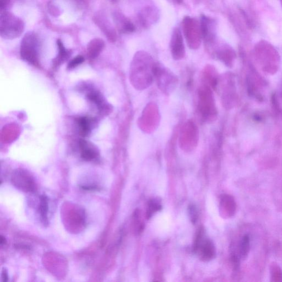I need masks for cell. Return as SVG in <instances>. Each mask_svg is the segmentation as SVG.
Here are the masks:
<instances>
[{"mask_svg":"<svg viewBox=\"0 0 282 282\" xmlns=\"http://www.w3.org/2000/svg\"><path fill=\"white\" fill-rule=\"evenodd\" d=\"M155 65L151 57L145 53H138L134 57L130 71L133 87L141 90L150 87L155 79Z\"/></svg>","mask_w":282,"mask_h":282,"instance_id":"6da1fadb","label":"cell"},{"mask_svg":"<svg viewBox=\"0 0 282 282\" xmlns=\"http://www.w3.org/2000/svg\"><path fill=\"white\" fill-rule=\"evenodd\" d=\"M25 23L20 18L8 11L0 14V36L4 40H12L20 37L25 31Z\"/></svg>","mask_w":282,"mask_h":282,"instance_id":"7a4b0ae2","label":"cell"},{"mask_svg":"<svg viewBox=\"0 0 282 282\" xmlns=\"http://www.w3.org/2000/svg\"><path fill=\"white\" fill-rule=\"evenodd\" d=\"M198 110L202 120L207 123L214 121L217 110L212 90L207 84L201 87L198 91Z\"/></svg>","mask_w":282,"mask_h":282,"instance_id":"3957f363","label":"cell"},{"mask_svg":"<svg viewBox=\"0 0 282 282\" xmlns=\"http://www.w3.org/2000/svg\"><path fill=\"white\" fill-rule=\"evenodd\" d=\"M20 53L21 58L28 63L40 65V40L34 32H28L21 41Z\"/></svg>","mask_w":282,"mask_h":282,"instance_id":"277c9868","label":"cell"},{"mask_svg":"<svg viewBox=\"0 0 282 282\" xmlns=\"http://www.w3.org/2000/svg\"><path fill=\"white\" fill-rule=\"evenodd\" d=\"M255 54L258 60L266 65L265 68L274 70L280 61L278 51L274 46L266 40L258 42L255 46Z\"/></svg>","mask_w":282,"mask_h":282,"instance_id":"5b68a950","label":"cell"},{"mask_svg":"<svg viewBox=\"0 0 282 282\" xmlns=\"http://www.w3.org/2000/svg\"><path fill=\"white\" fill-rule=\"evenodd\" d=\"M154 77L158 87L164 94L169 95L175 89L178 79L175 75L163 66L155 64Z\"/></svg>","mask_w":282,"mask_h":282,"instance_id":"8992f818","label":"cell"},{"mask_svg":"<svg viewBox=\"0 0 282 282\" xmlns=\"http://www.w3.org/2000/svg\"><path fill=\"white\" fill-rule=\"evenodd\" d=\"M194 251L199 255L200 259L204 261H209L216 255V249L213 242L204 238L202 229L198 234L194 245Z\"/></svg>","mask_w":282,"mask_h":282,"instance_id":"52a82bcc","label":"cell"},{"mask_svg":"<svg viewBox=\"0 0 282 282\" xmlns=\"http://www.w3.org/2000/svg\"><path fill=\"white\" fill-rule=\"evenodd\" d=\"M185 35L191 49H197L200 45V35L198 25L194 19L186 17L184 21Z\"/></svg>","mask_w":282,"mask_h":282,"instance_id":"ba28073f","label":"cell"},{"mask_svg":"<svg viewBox=\"0 0 282 282\" xmlns=\"http://www.w3.org/2000/svg\"><path fill=\"white\" fill-rule=\"evenodd\" d=\"M12 181L17 188L25 191L35 190V184L32 176L28 172L22 169L14 171L12 176Z\"/></svg>","mask_w":282,"mask_h":282,"instance_id":"9c48e42d","label":"cell"},{"mask_svg":"<svg viewBox=\"0 0 282 282\" xmlns=\"http://www.w3.org/2000/svg\"><path fill=\"white\" fill-rule=\"evenodd\" d=\"M87 99L97 107L99 113L108 115L112 112L111 105L108 103L103 95L98 90L89 89L86 94Z\"/></svg>","mask_w":282,"mask_h":282,"instance_id":"30bf717a","label":"cell"},{"mask_svg":"<svg viewBox=\"0 0 282 282\" xmlns=\"http://www.w3.org/2000/svg\"><path fill=\"white\" fill-rule=\"evenodd\" d=\"M93 21L110 41L114 42L116 40V31L103 12L95 14L93 17Z\"/></svg>","mask_w":282,"mask_h":282,"instance_id":"8fae6325","label":"cell"},{"mask_svg":"<svg viewBox=\"0 0 282 282\" xmlns=\"http://www.w3.org/2000/svg\"><path fill=\"white\" fill-rule=\"evenodd\" d=\"M171 51L174 59L179 60L184 58L185 49L182 35L178 29L174 31L171 41Z\"/></svg>","mask_w":282,"mask_h":282,"instance_id":"7c38bea8","label":"cell"},{"mask_svg":"<svg viewBox=\"0 0 282 282\" xmlns=\"http://www.w3.org/2000/svg\"><path fill=\"white\" fill-rule=\"evenodd\" d=\"M81 157L85 161H92L99 156V152L96 146L85 140L79 142Z\"/></svg>","mask_w":282,"mask_h":282,"instance_id":"4fadbf2b","label":"cell"},{"mask_svg":"<svg viewBox=\"0 0 282 282\" xmlns=\"http://www.w3.org/2000/svg\"><path fill=\"white\" fill-rule=\"evenodd\" d=\"M105 47L104 40L100 38H95L90 40L87 45L88 55L90 59H94L101 53Z\"/></svg>","mask_w":282,"mask_h":282,"instance_id":"5bb4252c","label":"cell"},{"mask_svg":"<svg viewBox=\"0 0 282 282\" xmlns=\"http://www.w3.org/2000/svg\"><path fill=\"white\" fill-rule=\"evenodd\" d=\"M79 127V133L81 136L82 137H87L92 132L94 121L93 119L82 117H80L76 119Z\"/></svg>","mask_w":282,"mask_h":282,"instance_id":"9a60e30c","label":"cell"},{"mask_svg":"<svg viewBox=\"0 0 282 282\" xmlns=\"http://www.w3.org/2000/svg\"><path fill=\"white\" fill-rule=\"evenodd\" d=\"M217 56L218 58L227 66H231L236 58V53L232 49L224 47L218 52Z\"/></svg>","mask_w":282,"mask_h":282,"instance_id":"2e32d148","label":"cell"},{"mask_svg":"<svg viewBox=\"0 0 282 282\" xmlns=\"http://www.w3.org/2000/svg\"><path fill=\"white\" fill-rule=\"evenodd\" d=\"M57 45L58 46L59 54L54 59L55 66H58L68 60L70 56V51L65 48L63 42L60 40H57Z\"/></svg>","mask_w":282,"mask_h":282,"instance_id":"e0dca14e","label":"cell"},{"mask_svg":"<svg viewBox=\"0 0 282 282\" xmlns=\"http://www.w3.org/2000/svg\"><path fill=\"white\" fill-rule=\"evenodd\" d=\"M40 212L42 221H47V212H48V202L45 195H42L40 198Z\"/></svg>","mask_w":282,"mask_h":282,"instance_id":"ac0fdd59","label":"cell"},{"mask_svg":"<svg viewBox=\"0 0 282 282\" xmlns=\"http://www.w3.org/2000/svg\"><path fill=\"white\" fill-rule=\"evenodd\" d=\"M161 208V205L159 201L154 199L152 200L148 203V209L147 211V217L150 218L155 213L160 211Z\"/></svg>","mask_w":282,"mask_h":282,"instance_id":"d6986e66","label":"cell"},{"mask_svg":"<svg viewBox=\"0 0 282 282\" xmlns=\"http://www.w3.org/2000/svg\"><path fill=\"white\" fill-rule=\"evenodd\" d=\"M250 238L247 235L243 236L241 242L240 252L242 258H245L250 251Z\"/></svg>","mask_w":282,"mask_h":282,"instance_id":"ffe728a7","label":"cell"},{"mask_svg":"<svg viewBox=\"0 0 282 282\" xmlns=\"http://www.w3.org/2000/svg\"><path fill=\"white\" fill-rule=\"evenodd\" d=\"M84 61V57L81 55H78L73 59H72L68 64V68L70 70L74 69L81 64H82Z\"/></svg>","mask_w":282,"mask_h":282,"instance_id":"44dd1931","label":"cell"},{"mask_svg":"<svg viewBox=\"0 0 282 282\" xmlns=\"http://www.w3.org/2000/svg\"><path fill=\"white\" fill-rule=\"evenodd\" d=\"M189 213L191 217V221L195 223L197 221L198 217V211L197 208L194 205H191L189 207Z\"/></svg>","mask_w":282,"mask_h":282,"instance_id":"7402d4cb","label":"cell"},{"mask_svg":"<svg viewBox=\"0 0 282 282\" xmlns=\"http://www.w3.org/2000/svg\"><path fill=\"white\" fill-rule=\"evenodd\" d=\"M135 30V27L130 22H125L123 26V31L125 32H133Z\"/></svg>","mask_w":282,"mask_h":282,"instance_id":"603a6c76","label":"cell"},{"mask_svg":"<svg viewBox=\"0 0 282 282\" xmlns=\"http://www.w3.org/2000/svg\"><path fill=\"white\" fill-rule=\"evenodd\" d=\"M9 2H10V0H0V9H1V12L6 11Z\"/></svg>","mask_w":282,"mask_h":282,"instance_id":"cb8c5ba5","label":"cell"},{"mask_svg":"<svg viewBox=\"0 0 282 282\" xmlns=\"http://www.w3.org/2000/svg\"><path fill=\"white\" fill-rule=\"evenodd\" d=\"M49 12L52 16H58L60 14V11L57 8L54 6V4H51L49 7Z\"/></svg>","mask_w":282,"mask_h":282,"instance_id":"d4e9b609","label":"cell"},{"mask_svg":"<svg viewBox=\"0 0 282 282\" xmlns=\"http://www.w3.org/2000/svg\"><path fill=\"white\" fill-rule=\"evenodd\" d=\"M7 272L5 270H3L2 272V279L3 282H7L8 280Z\"/></svg>","mask_w":282,"mask_h":282,"instance_id":"484cf974","label":"cell"},{"mask_svg":"<svg viewBox=\"0 0 282 282\" xmlns=\"http://www.w3.org/2000/svg\"><path fill=\"white\" fill-rule=\"evenodd\" d=\"M6 242V239L4 238L3 237L1 236V245H2L3 244H5Z\"/></svg>","mask_w":282,"mask_h":282,"instance_id":"4316f807","label":"cell"},{"mask_svg":"<svg viewBox=\"0 0 282 282\" xmlns=\"http://www.w3.org/2000/svg\"><path fill=\"white\" fill-rule=\"evenodd\" d=\"M280 2H281L282 5V0H280Z\"/></svg>","mask_w":282,"mask_h":282,"instance_id":"83f0119b","label":"cell"}]
</instances>
